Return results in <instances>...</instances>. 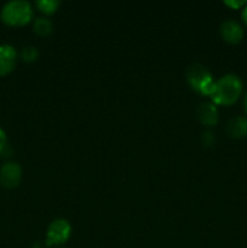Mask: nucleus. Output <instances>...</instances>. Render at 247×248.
<instances>
[{
  "instance_id": "f257e3e1",
  "label": "nucleus",
  "mask_w": 247,
  "mask_h": 248,
  "mask_svg": "<svg viewBox=\"0 0 247 248\" xmlns=\"http://www.w3.org/2000/svg\"><path fill=\"white\" fill-rule=\"evenodd\" d=\"M242 90H244L242 80L236 74L229 73L216 81L211 98L216 106H232L241 97Z\"/></svg>"
},
{
  "instance_id": "f03ea898",
  "label": "nucleus",
  "mask_w": 247,
  "mask_h": 248,
  "mask_svg": "<svg viewBox=\"0 0 247 248\" xmlns=\"http://www.w3.org/2000/svg\"><path fill=\"white\" fill-rule=\"evenodd\" d=\"M34 10L28 1L12 0L6 2L0 11V19L9 27H23L31 23Z\"/></svg>"
},
{
  "instance_id": "7ed1b4c3",
  "label": "nucleus",
  "mask_w": 247,
  "mask_h": 248,
  "mask_svg": "<svg viewBox=\"0 0 247 248\" xmlns=\"http://www.w3.org/2000/svg\"><path fill=\"white\" fill-rule=\"evenodd\" d=\"M186 80L191 89L198 93L206 97L212 96L216 81L206 67L201 64L190 65L186 70Z\"/></svg>"
},
{
  "instance_id": "20e7f679",
  "label": "nucleus",
  "mask_w": 247,
  "mask_h": 248,
  "mask_svg": "<svg viewBox=\"0 0 247 248\" xmlns=\"http://www.w3.org/2000/svg\"><path fill=\"white\" fill-rule=\"evenodd\" d=\"M72 234V225L67 219H55L48 225L46 232V242L48 246H61L69 240Z\"/></svg>"
},
{
  "instance_id": "39448f33",
  "label": "nucleus",
  "mask_w": 247,
  "mask_h": 248,
  "mask_svg": "<svg viewBox=\"0 0 247 248\" xmlns=\"http://www.w3.org/2000/svg\"><path fill=\"white\" fill-rule=\"evenodd\" d=\"M22 167L17 162H6L0 169V186L5 189H15L21 184Z\"/></svg>"
},
{
  "instance_id": "423d86ee",
  "label": "nucleus",
  "mask_w": 247,
  "mask_h": 248,
  "mask_svg": "<svg viewBox=\"0 0 247 248\" xmlns=\"http://www.w3.org/2000/svg\"><path fill=\"white\" fill-rule=\"evenodd\" d=\"M17 64V51L10 44H0V77L12 73Z\"/></svg>"
},
{
  "instance_id": "0eeeda50",
  "label": "nucleus",
  "mask_w": 247,
  "mask_h": 248,
  "mask_svg": "<svg viewBox=\"0 0 247 248\" xmlns=\"http://www.w3.org/2000/svg\"><path fill=\"white\" fill-rule=\"evenodd\" d=\"M220 35L228 44H239L244 39V27L235 19H227L220 26Z\"/></svg>"
},
{
  "instance_id": "6e6552de",
  "label": "nucleus",
  "mask_w": 247,
  "mask_h": 248,
  "mask_svg": "<svg viewBox=\"0 0 247 248\" xmlns=\"http://www.w3.org/2000/svg\"><path fill=\"white\" fill-rule=\"evenodd\" d=\"M196 115H198L199 121L202 125L207 126V127H213V126L217 125L218 120H219V111H218V108L216 107L215 103H211V102L201 103L198 107Z\"/></svg>"
},
{
  "instance_id": "1a4fd4ad",
  "label": "nucleus",
  "mask_w": 247,
  "mask_h": 248,
  "mask_svg": "<svg viewBox=\"0 0 247 248\" xmlns=\"http://www.w3.org/2000/svg\"><path fill=\"white\" fill-rule=\"evenodd\" d=\"M227 133L235 140L247 137V116H235L230 119L227 123Z\"/></svg>"
},
{
  "instance_id": "9d476101",
  "label": "nucleus",
  "mask_w": 247,
  "mask_h": 248,
  "mask_svg": "<svg viewBox=\"0 0 247 248\" xmlns=\"http://www.w3.org/2000/svg\"><path fill=\"white\" fill-rule=\"evenodd\" d=\"M33 29L36 35L41 36V38H46L53 31V24L50 19L39 17V18L34 19Z\"/></svg>"
},
{
  "instance_id": "9b49d317",
  "label": "nucleus",
  "mask_w": 247,
  "mask_h": 248,
  "mask_svg": "<svg viewBox=\"0 0 247 248\" xmlns=\"http://www.w3.org/2000/svg\"><path fill=\"white\" fill-rule=\"evenodd\" d=\"M61 2L57 0H39L35 2V6L38 7L39 11L44 15H52L60 7Z\"/></svg>"
},
{
  "instance_id": "f8f14e48",
  "label": "nucleus",
  "mask_w": 247,
  "mask_h": 248,
  "mask_svg": "<svg viewBox=\"0 0 247 248\" xmlns=\"http://www.w3.org/2000/svg\"><path fill=\"white\" fill-rule=\"evenodd\" d=\"M21 58L26 63H33L39 58V51L35 46H26L21 51Z\"/></svg>"
},
{
  "instance_id": "ddd939ff",
  "label": "nucleus",
  "mask_w": 247,
  "mask_h": 248,
  "mask_svg": "<svg viewBox=\"0 0 247 248\" xmlns=\"http://www.w3.org/2000/svg\"><path fill=\"white\" fill-rule=\"evenodd\" d=\"M201 140H202L203 145H206V147H212V145H215L216 142L215 135L211 131H206L202 135V137H201Z\"/></svg>"
},
{
  "instance_id": "4468645a",
  "label": "nucleus",
  "mask_w": 247,
  "mask_h": 248,
  "mask_svg": "<svg viewBox=\"0 0 247 248\" xmlns=\"http://www.w3.org/2000/svg\"><path fill=\"white\" fill-rule=\"evenodd\" d=\"M7 147V136L6 132L0 127V154L5 150V148Z\"/></svg>"
},
{
  "instance_id": "2eb2a0df",
  "label": "nucleus",
  "mask_w": 247,
  "mask_h": 248,
  "mask_svg": "<svg viewBox=\"0 0 247 248\" xmlns=\"http://www.w3.org/2000/svg\"><path fill=\"white\" fill-rule=\"evenodd\" d=\"M224 4L227 5V6L232 7V9L237 10V9H241V7H244L247 2L246 1H234V0H230V1H224Z\"/></svg>"
},
{
  "instance_id": "dca6fc26",
  "label": "nucleus",
  "mask_w": 247,
  "mask_h": 248,
  "mask_svg": "<svg viewBox=\"0 0 247 248\" xmlns=\"http://www.w3.org/2000/svg\"><path fill=\"white\" fill-rule=\"evenodd\" d=\"M241 18H242V22H244V24L246 26V28H247V4L242 7Z\"/></svg>"
},
{
  "instance_id": "f3484780",
  "label": "nucleus",
  "mask_w": 247,
  "mask_h": 248,
  "mask_svg": "<svg viewBox=\"0 0 247 248\" xmlns=\"http://www.w3.org/2000/svg\"><path fill=\"white\" fill-rule=\"evenodd\" d=\"M31 248H50V246H48L46 241H38L33 245Z\"/></svg>"
},
{
  "instance_id": "a211bd4d",
  "label": "nucleus",
  "mask_w": 247,
  "mask_h": 248,
  "mask_svg": "<svg viewBox=\"0 0 247 248\" xmlns=\"http://www.w3.org/2000/svg\"><path fill=\"white\" fill-rule=\"evenodd\" d=\"M244 110H245V114H246V116H247V92L244 97Z\"/></svg>"
}]
</instances>
